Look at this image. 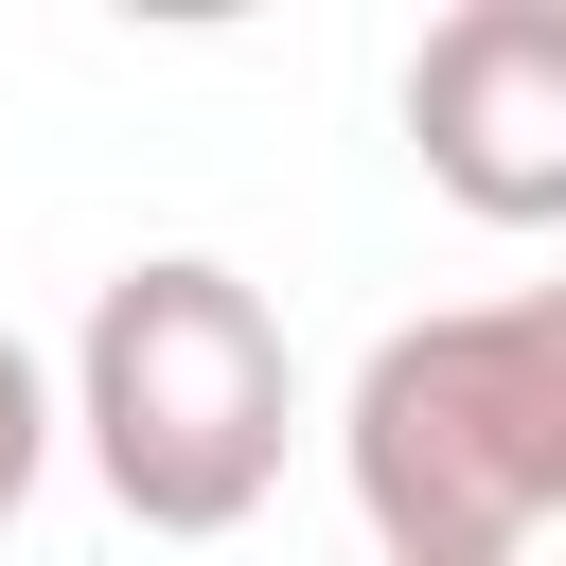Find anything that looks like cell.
<instances>
[{
	"label": "cell",
	"instance_id": "6da1fadb",
	"mask_svg": "<svg viewBox=\"0 0 566 566\" xmlns=\"http://www.w3.org/2000/svg\"><path fill=\"white\" fill-rule=\"evenodd\" d=\"M336 460L389 566H513L531 531H566V283L371 336Z\"/></svg>",
	"mask_w": 566,
	"mask_h": 566
},
{
	"label": "cell",
	"instance_id": "7a4b0ae2",
	"mask_svg": "<svg viewBox=\"0 0 566 566\" xmlns=\"http://www.w3.org/2000/svg\"><path fill=\"white\" fill-rule=\"evenodd\" d=\"M71 424H88V478L142 513V531H248L265 478H283V424H301V354L283 318L212 265V248H159L88 301L71 336Z\"/></svg>",
	"mask_w": 566,
	"mask_h": 566
},
{
	"label": "cell",
	"instance_id": "3957f363",
	"mask_svg": "<svg viewBox=\"0 0 566 566\" xmlns=\"http://www.w3.org/2000/svg\"><path fill=\"white\" fill-rule=\"evenodd\" d=\"M407 159L478 230H566V0H460L407 53Z\"/></svg>",
	"mask_w": 566,
	"mask_h": 566
},
{
	"label": "cell",
	"instance_id": "277c9868",
	"mask_svg": "<svg viewBox=\"0 0 566 566\" xmlns=\"http://www.w3.org/2000/svg\"><path fill=\"white\" fill-rule=\"evenodd\" d=\"M35 478H53V371L0 336V531L35 513Z\"/></svg>",
	"mask_w": 566,
	"mask_h": 566
}]
</instances>
